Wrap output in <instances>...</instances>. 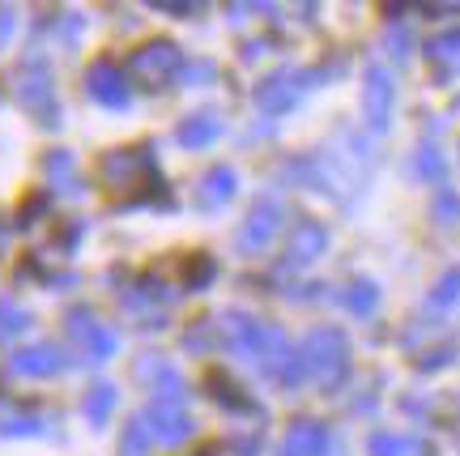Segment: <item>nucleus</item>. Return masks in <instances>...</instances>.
<instances>
[{
  "instance_id": "obj_1",
  "label": "nucleus",
  "mask_w": 460,
  "mask_h": 456,
  "mask_svg": "<svg viewBox=\"0 0 460 456\" xmlns=\"http://www.w3.org/2000/svg\"><path fill=\"white\" fill-rule=\"evenodd\" d=\"M99 175V188L111 205H137V201H149L158 192V171H154V154L149 146H119L107 149L94 166Z\"/></svg>"
},
{
  "instance_id": "obj_2",
  "label": "nucleus",
  "mask_w": 460,
  "mask_h": 456,
  "mask_svg": "<svg viewBox=\"0 0 460 456\" xmlns=\"http://www.w3.org/2000/svg\"><path fill=\"white\" fill-rule=\"evenodd\" d=\"M303 367L320 389H337L349 371V345L337 328H312L303 342Z\"/></svg>"
},
{
  "instance_id": "obj_3",
  "label": "nucleus",
  "mask_w": 460,
  "mask_h": 456,
  "mask_svg": "<svg viewBox=\"0 0 460 456\" xmlns=\"http://www.w3.org/2000/svg\"><path fill=\"white\" fill-rule=\"evenodd\" d=\"M183 68V56L175 43H166V39H149L141 48L128 56V73L137 85H146V90H163L180 77Z\"/></svg>"
},
{
  "instance_id": "obj_4",
  "label": "nucleus",
  "mask_w": 460,
  "mask_h": 456,
  "mask_svg": "<svg viewBox=\"0 0 460 456\" xmlns=\"http://www.w3.org/2000/svg\"><path fill=\"white\" fill-rule=\"evenodd\" d=\"M278 230H281V205H273V201H256L252 213L243 218V227H239V247H243V252H261V247L273 244Z\"/></svg>"
},
{
  "instance_id": "obj_5",
  "label": "nucleus",
  "mask_w": 460,
  "mask_h": 456,
  "mask_svg": "<svg viewBox=\"0 0 460 456\" xmlns=\"http://www.w3.org/2000/svg\"><path fill=\"white\" fill-rule=\"evenodd\" d=\"M146 426L149 435H158L163 443H180L188 440V431H192V418H188V409L180 401H171V397H158L146 414Z\"/></svg>"
},
{
  "instance_id": "obj_6",
  "label": "nucleus",
  "mask_w": 460,
  "mask_h": 456,
  "mask_svg": "<svg viewBox=\"0 0 460 456\" xmlns=\"http://www.w3.org/2000/svg\"><path fill=\"white\" fill-rule=\"evenodd\" d=\"M362 112L371 120V129H388V115H393V77L384 68H367V82H362Z\"/></svg>"
},
{
  "instance_id": "obj_7",
  "label": "nucleus",
  "mask_w": 460,
  "mask_h": 456,
  "mask_svg": "<svg viewBox=\"0 0 460 456\" xmlns=\"http://www.w3.org/2000/svg\"><path fill=\"white\" fill-rule=\"evenodd\" d=\"M85 90H90L94 103H102V107H124V103H128V82H124V73H119L111 60H94V65H90Z\"/></svg>"
},
{
  "instance_id": "obj_8",
  "label": "nucleus",
  "mask_w": 460,
  "mask_h": 456,
  "mask_svg": "<svg viewBox=\"0 0 460 456\" xmlns=\"http://www.w3.org/2000/svg\"><path fill=\"white\" fill-rule=\"evenodd\" d=\"M68 333H73V342L85 350V359H111L115 350V333L102 320H94V316H68Z\"/></svg>"
},
{
  "instance_id": "obj_9",
  "label": "nucleus",
  "mask_w": 460,
  "mask_h": 456,
  "mask_svg": "<svg viewBox=\"0 0 460 456\" xmlns=\"http://www.w3.org/2000/svg\"><path fill=\"white\" fill-rule=\"evenodd\" d=\"M324 443H329L324 426L312 423V418H298V423L286 431L278 456H324Z\"/></svg>"
},
{
  "instance_id": "obj_10",
  "label": "nucleus",
  "mask_w": 460,
  "mask_h": 456,
  "mask_svg": "<svg viewBox=\"0 0 460 456\" xmlns=\"http://www.w3.org/2000/svg\"><path fill=\"white\" fill-rule=\"evenodd\" d=\"M329 244V230L320 227V222H298L295 235H290V252H286V261L290 264H307L315 261L320 252Z\"/></svg>"
},
{
  "instance_id": "obj_11",
  "label": "nucleus",
  "mask_w": 460,
  "mask_h": 456,
  "mask_svg": "<svg viewBox=\"0 0 460 456\" xmlns=\"http://www.w3.org/2000/svg\"><path fill=\"white\" fill-rule=\"evenodd\" d=\"M427 60L439 77H460V26L427 43Z\"/></svg>"
},
{
  "instance_id": "obj_12",
  "label": "nucleus",
  "mask_w": 460,
  "mask_h": 456,
  "mask_svg": "<svg viewBox=\"0 0 460 456\" xmlns=\"http://www.w3.org/2000/svg\"><path fill=\"white\" fill-rule=\"evenodd\" d=\"M60 367H65V354L56 345H31V350H17L13 354L17 375H56Z\"/></svg>"
},
{
  "instance_id": "obj_13",
  "label": "nucleus",
  "mask_w": 460,
  "mask_h": 456,
  "mask_svg": "<svg viewBox=\"0 0 460 456\" xmlns=\"http://www.w3.org/2000/svg\"><path fill=\"white\" fill-rule=\"evenodd\" d=\"M175 137H180V146H188V149H205L217 137V115H209V112L188 115L180 129H175Z\"/></svg>"
},
{
  "instance_id": "obj_14",
  "label": "nucleus",
  "mask_w": 460,
  "mask_h": 456,
  "mask_svg": "<svg viewBox=\"0 0 460 456\" xmlns=\"http://www.w3.org/2000/svg\"><path fill=\"white\" fill-rule=\"evenodd\" d=\"M230 196H234V171H230V166L209 171L205 183H200V205H205V210H217V205H226Z\"/></svg>"
},
{
  "instance_id": "obj_15",
  "label": "nucleus",
  "mask_w": 460,
  "mask_h": 456,
  "mask_svg": "<svg viewBox=\"0 0 460 456\" xmlns=\"http://www.w3.org/2000/svg\"><path fill=\"white\" fill-rule=\"evenodd\" d=\"M111 406H115V389H111V384H94V389L85 392V401H82L85 418H90L94 426L107 423V414H111Z\"/></svg>"
},
{
  "instance_id": "obj_16",
  "label": "nucleus",
  "mask_w": 460,
  "mask_h": 456,
  "mask_svg": "<svg viewBox=\"0 0 460 456\" xmlns=\"http://www.w3.org/2000/svg\"><path fill=\"white\" fill-rule=\"evenodd\" d=\"M146 440H149V426L146 418L124 426V440H119V456H146Z\"/></svg>"
},
{
  "instance_id": "obj_17",
  "label": "nucleus",
  "mask_w": 460,
  "mask_h": 456,
  "mask_svg": "<svg viewBox=\"0 0 460 456\" xmlns=\"http://www.w3.org/2000/svg\"><path fill=\"white\" fill-rule=\"evenodd\" d=\"M209 384H214L209 392H214L217 401H226L230 409H252V401H247L243 392H234V384H230V380H226L222 371H209Z\"/></svg>"
},
{
  "instance_id": "obj_18",
  "label": "nucleus",
  "mask_w": 460,
  "mask_h": 456,
  "mask_svg": "<svg viewBox=\"0 0 460 456\" xmlns=\"http://www.w3.org/2000/svg\"><path fill=\"white\" fill-rule=\"evenodd\" d=\"M379 291L371 286V282H354L349 291H345V303H349V311H358V316H367V311L376 308Z\"/></svg>"
},
{
  "instance_id": "obj_19",
  "label": "nucleus",
  "mask_w": 460,
  "mask_h": 456,
  "mask_svg": "<svg viewBox=\"0 0 460 456\" xmlns=\"http://www.w3.org/2000/svg\"><path fill=\"white\" fill-rule=\"evenodd\" d=\"M371 456H413V443L401 435H376L371 440Z\"/></svg>"
},
{
  "instance_id": "obj_20",
  "label": "nucleus",
  "mask_w": 460,
  "mask_h": 456,
  "mask_svg": "<svg viewBox=\"0 0 460 456\" xmlns=\"http://www.w3.org/2000/svg\"><path fill=\"white\" fill-rule=\"evenodd\" d=\"M456 299H460V269H452V273H444V282L430 291V303L444 308V303H456Z\"/></svg>"
},
{
  "instance_id": "obj_21",
  "label": "nucleus",
  "mask_w": 460,
  "mask_h": 456,
  "mask_svg": "<svg viewBox=\"0 0 460 456\" xmlns=\"http://www.w3.org/2000/svg\"><path fill=\"white\" fill-rule=\"evenodd\" d=\"M26 325H31V320H26V311L0 303V337H13V333H22Z\"/></svg>"
},
{
  "instance_id": "obj_22",
  "label": "nucleus",
  "mask_w": 460,
  "mask_h": 456,
  "mask_svg": "<svg viewBox=\"0 0 460 456\" xmlns=\"http://www.w3.org/2000/svg\"><path fill=\"white\" fill-rule=\"evenodd\" d=\"M48 171L51 175H56V188H77V183H73V166H68V154H48Z\"/></svg>"
},
{
  "instance_id": "obj_23",
  "label": "nucleus",
  "mask_w": 460,
  "mask_h": 456,
  "mask_svg": "<svg viewBox=\"0 0 460 456\" xmlns=\"http://www.w3.org/2000/svg\"><path fill=\"white\" fill-rule=\"evenodd\" d=\"M418 171H427V175H439V154H435V149H422V154H418Z\"/></svg>"
}]
</instances>
